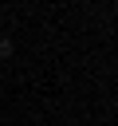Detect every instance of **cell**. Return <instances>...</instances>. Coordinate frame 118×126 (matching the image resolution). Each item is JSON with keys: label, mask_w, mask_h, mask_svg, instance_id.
<instances>
[{"label": "cell", "mask_w": 118, "mask_h": 126, "mask_svg": "<svg viewBox=\"0 0 118 126\" xmlns=\"http://www.w3.org/2000/svg\"><path fill=\"white\" fill-rule=\"evenodd\" d=\"M12 51H16V47H12V39H8V35H0V59H12Z\"/></svg>", "instance_id": "cell-1"}]
</instances>
